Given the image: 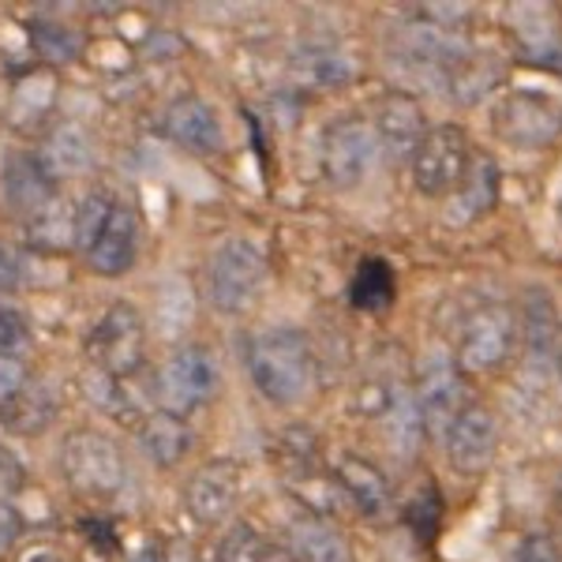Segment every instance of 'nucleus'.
Wrapping results in <instances>:
<instances>
[{"instance_id":"6e6552de","label":"nucleus","mask_w":562,"mask_h":562,"mask_svg":"<svg viewBox=\"0 0 562 562\" xmlns=\"http://www.w3.org/2000/svg\"><path fill=\"white\" fill-rule=\"evenodd\" d=\"M65 476L83 495H113L124 484V458L113 439L98 431H76L65 442Z\"/></svg>"},{"instance_id":"2f4dec72","label":"nucleus","mask_w":562,"mask_h":562,"mask_svg":"<svg viewBox=\"0 0 562 562\" xmlns=\"http://www.w3.org/2000/svg\"><path fill=\"white\" fill-rule=\"evenodd\" d=\"M26 390V364L15 352H0V409Z\"/></svg>"},{"instance_id":"5701e85b","label":"nucleus","mask_w":562,"mask_h":562,"mask_svg":"<svg viewBox=\"0 0 562 562\" xmlns=\"http://www.w3.org/2000/svg\"><path fill=\"white\" fill-rule=\"evenodd\" d=\"M383 420H386V442L390 450L397 454H413L420 447V435H424V420H420V409H416V394L409 390H390L386 394V405H383Z\"/></svg>"},{"instance_id":"20e7f679","label":"nucleus","mask_w":562,"mask_h":562,"mask_svg":"<svg viewBox=\"0 0 562 562\" xmlns=\"http://www.w3.org/2000/svg\"><path fill=\"white\" fill-rule=\"evenodd\" d=\"M492 124L498 139L518 150H543L562 139V109L537 90H510L495 105Z\"/></svg>"},{"instance_id":"7ed1b4c3","label":"nucleus","mask_w":562,"mask_h":562,"mask_svg":"<svg viewBox=\"0 0 562 562\" xmlns=\"http://www.w3.org/2000/svg\"><path fill=\"white\" fill-rule=\"evenodd\" d=\"M262 274H267V259H262L259 244H251L248 237H229L206 267V296L217 312L237 315L256 301Z\"/></svg>"},{"instance_id":"f257e3e1","label":"nucleus","mask_w":562,"mask_h":562,"mask_svg":"<svg viewBox=\"0 0 562 562\" xmlns=\"http://www.w3.org/2000/svg\"><path fill=\"white\" fill-rule=\"evenodd\" d=\"M248 371L251 383L267 402L274 405H293L312 390L315 379V360L312 346L301 330L293 326H270L259 330L248 346Z\"/></svg>"},{"instance_id":"9b49d317","label":"nucleus","mask_w":562,"mask_h":562,"mask_svg":"<svg viewBox=\"0 0 562 562\" xmlns=\"http://www.w3.org/2000/svg\"><path fill=\"white\" fill-rule=\"evenodd\" d=\"M521 346L529 371L540 364V375H551L562 360V315L555 296L543 285H529L521 296Z\"/></svg>"},{"instance_id":"4468645a","label":"nucleus","mask_w":562,"mask_h":562,"mask_svg":"<svg viewBox=\"0 0 562 562\" xmlns=\"http://www.w3.org/2000/svg\"><path fill=\"white\" fill-rule=\"evenodd\" d=\"M416 409H420L424 431L447 435L454 416L465 409V394H461V371L450 360H431L420 371V386H416Z\"/></svg>"},{"instance_id":"4be33fe9","label":"nucleus","mask_w":562,"mask_h":562,"mask_svg":"<svg viewBox=\"0 0 562 562\" xmlns=\"http://www.w3.org/2000/svg\"><path fill=\"white\" fill-rule=\"evenodd\" d=\"M139 439L158 465H177V461L188 454V447H192V431H188V424L180 420V416L166 413V409L150 413L147 420H143Z\"/></svg>"},{"instance_id":"ddd939ff","label":"nucleus","mask_w":562,"mask_h":562,"mask_svg":"<svg viewBox=\"0 0 562 562\" xmlns=\"http://www.w3.org/2000/svg\"><path fill=\"white\" fill-rule=\"evenodd\" d=\"M371 128H375L386 158L402 166V161H413V154L420 150L424 135H428V116H424V109L413 94H390L379 105V116Z\"/></svg>"},{"instance_id":"c756f323","label":"nucleus","mask_w":562,"mask_h":562,"mask_svg":"<svg viewBox=\"0 0 562 562\" xmlns=\"http://www.w3.org/2000/svg\"><path fill=\"white\" fill-rule=\"evenodd\" d=\"M87 394L102 413H113V416H121V420H132V413H128L132 397H128V390H124V379H113V375H105V371H94V375L87 379Z\"/></svg>"},{"instance_id":"bb28decb","label":"nucleus","mask_w":562,"mask_h":562,"mask_svg":"<svg viewBox=\"0 0 562 562\" xmlns=\"http://www.w3.org/2000/svg\"><path fill=\"white\" fill-rule=\"evenodd\" d=\"M296 71H301V79L315 87H338L352 79V65L346 57H341L338 49H326V45H312V49H301V57H296Z\"/></svg>"},{"instance_id":"a878e982","label":"nucleus","mask_w":562,"mask_h":562,"mask_svg":"<svg viewBox=\"0 0 562 562\" xmlns=\"http://www.w3.org/2000/svg\"><path fill=\"white\" fill-rule=\"evenodd\" d=\"M109 214H113V199L105 192H90L79 199L76 214H71V248H79L83 256H90V248L102 237Z\"/></svg>"},{"instance_id":"c9c22d12","label":"nucleus","mask_w":562,"mask_h":562,"mask_svg":"<svg viewBox=\"0 0 562 562\" xmlns=\"http://www.w3.org/2000/svg\"><path fill=\"white\" fill-rule=\"evenodd\" d=\"M20 285V259L0 244V289H15Z\"/></svg>"},{"instance_id":"aec40b11","label":"nucleus","mask_w":562,"mask_h":562,"mask_svg":"<svg viewBox=\"0 0 562 562\" xmlns=\"http://www.w3.org/2000/svg\"><path fill=\"white\" fill-rule=\"evenodd\" d=\"M334 476H338V487L346 492L352 503H357L360 514H368V518H375V514L386 510L390 503V484L386 476L379 473L371 461L364 458H352L346 454L338 461V469H334Z\"/></svg>"},{"instance_id":"dca6fc26","label":"nucleus","mask_w":562,"mask_h":562,"mask_svg":"<svg viewBox=\"0 0 562 562\" xmlns=\"http://www.w3.org/2000/svg\"><path fill=\"white\" fill-rule=\"evenodd\" d=\"M0 192H4L8 211L42 214L53 203V177L45 173L34 154H12L0 173Z\"/></svg>"},{"instance_id":"f704fd0d","label":"nucleus","mask_w":562,"mask_h":562,"mask_svg":"<svg viewBox=\"0 0 562 562\" xmlns=\"http://www.w3.org/2000/svg\"><path fill=\"white\" fill-rule=\"evenodd\" d=\"M20 341H23V323H20V315H12L8 307H0V352L20 349Z\"/></svg>"},{"instance_id":"e433bc0d","label":"nucleus","mask_w":562,"mask_h":562,"mask_svg":"<svg viewBox=\"0 0 562 562\" xmlns=\"http://www.w3.org/2000/svg\"><path fill=\"white\" fill-rule=\"evenodd\" d=\"M135 562H166V555H161L158 548H147L143 555H135Z\"/></svg>"},{"instance_id":"72a5a7b5","label":"nucleus","mask_w":562,"mask_h":562,"mask_svg":"<svg viewBox=\"0 0 562 562\" xmlns=\"http://www.w3.org/2000/svg\"><path fill=\"white\" fill-rule=\"evenodd\" d=\"M20 525H23L20 510H15L12 503H4V498H0V555H4V551L15 543V537H20Z\"/></svg>"},{"instance_id":"cd10ccee","label":"nucleus","mask_w":562,"mask_h":562,"mask_svg":"<svg viewBox=\"0 0 562 562\" xmlns=\"http://www.w3.org/2000/svg\"><path fill=\"white\" fill-rule=\"evenodd\" d=\"M217 562H293V559L281 555L278 548H270L251 525H233L229 537L217 548Z\"/></svg>"},{"instance_id":"7c9ffc66","label":"nucleus","mask_w":562,"mask_h":562,"mask_svg":"<svg viewBox=\"0 0 562 562\" xmlns=\"http://www.w3.org/2000/svg\"><path fill=\"white\" fill-rule=\"evenodd\" d=\"M31 34H34V45H38L49 60H71L79 53V34L60 23H34Z\"/></svg>"},{"instance_id":"f3484780","label":"nucleus","mask_w":562,"mask_h":562,"mask_svg":"<svg viewBox=\"0 0 562 562\" xmlns=\"http://www.w3.org/2000/svg\"><path fill=\"white\" fill-rule=\"evenodd\" d=\"M166 135L192 154H214L222 147V124L217 113L199 98H180L166 113Z\"/></svg>"},{"instance_id":"b1692460","label":"nucleus","mask_w":562,"mask_h":562,"mask_svg":"<svg viewBox=\"0 0 562 562\" xmlns=\"http://www.w3.org/2000/svg\"><path fill=\"white\" fill-rule=\"evenodd\" d=\"M495 199H498V169L487 154H476V158H469L465 180L458 188V203L465 217H480L492 211Z\"/></svg>"},{"instance_id":"6ab92c4d","label":"nucleus","mask_w":562,"mask_h":562,"mask_svg":"<svg viewBox=\"0 0 562 562\" xmlns=\"http://www.w3.org/2000/svg\"><path fill=\"white\" fill-rule=\"evenodd\" d=\"M289 559L293 562H352L346 537L323 518L296 521L289 529Z\"/></svg>"},{"instance_id":"9d476101","label":"nucleus","mask_w":562,"mask_h":562,"mask_svg":"<svg viewBox=\"0 0 562 562\" xmlns=\"http://www.w3.org/2000/svg\"><path fill=\"white\" fill-rule=\"evenodd\" d=\"M87 352L94 357L98 371L113 379H128L143 364V323L128 304H113L98 330L90 334Z\"/></svg>"},{"instance_id":"393cba45","label":"nucleus","mask_w":562,"mask_h":562,"mask_svg":"<svg viewBox=\"0 0 562 562\" xmlns=\"http://www.w3.org/2000/svg\"><path fill=\"white\" fill-rule=\"evenodd\" d=\"M4 424L12 431H20V435H31V431H42L45 424L53 420V397H49V390L45 386H31L26 383V390L20 397H15V402H8L4 409Z\"/></svg>"},{"instance_id":"39448f33","label":"nucleus","mask_w":562,"mask_h":562,"mask_svg":"<svg viewBox=\"0 0 562 562\" xmlns=\"http://www.w3.org/2000/svg\"><path fill=\"white\" fill-rule=\"evenodd\" d=\"M413 169V188L420 195H450L461 188L465 180V169H469V143H465V132L458 124H439L424 135L420 150L413 154L409 161Z\"/></svg>"},{"instance_id":"f8f14e48","label":"nucleus","mask_w":562,"mask_h":562,"mask_svg":"<svg viewBox=\"0 0 562 562\" xmlns=\"http://www.w3.org/2000/svg\"><path fill=\"white\" fill-rule=\"evenodd\" d=\"M240 484H244V473L237 461H211V465H203L188 480V487H184L188 514H192L199 525L225 521L240 498Z\"/></svg>"},{"instance_id":"423d86ee","label":"nucleus","mask_w":562,"mask_h":562,"mask_svg":"<svg viewBox=\"0 0 562 562\" xmlns=\"http://www.w3.org/2000/svg\"><path fill=\"white\" fill-rule=\"evenodd\" d=\"M217 390V364L203 346H184L166 360L158 375V405L173 416H192Z\"/></svg>"},{"instance_id":"0eeeda50","label":"nucleus","mask_w":562,"mask_h":562,"mask_svg":"<svg viewBox=\"0 0 562 562\" xmlns=\"http://www.w3.org/2000/svg\"><path fill=\"white\" fill-rule=\"evenodd\" d=\"M379 135L368 121H338L323 139V173L338 188H357L379 166Z\"/></svg>"},{"instance_id":"412c9836","label":"nucleus","mask_w":562,"mask_h":562,"mask_svg":"<svg viewBox=\"0 0 562 562\" xmlns=\"http://www.w3.org/2000/svg\"><path fill=\"white\" fill-rule=\"evenodd\" d=\"M397 296V278H394V267L386 259H364L352 274V285H349V304L357 312H368V315H379L394 304Z\"/></svg>"},{"instance_id":"2eb2a0df","label":"nucleus","mask_w":562,"mask_h":562,"mask_svg":"<svg viewBox=\"0 0 562 562\" xmlns=\"http://www.w3.org/2000/svg\"><path fill=\"white\" fill-rule=\"evenodd\" d=\"M135 244H139V214L124 203H113V214H109L102 237H98V244L87 256L90 270L105 278L124 274L135 259Z\"/></svg>"},{"instance_id":"473e14b6","label":"nucleus","mask_w":562,"mask_h":562,"mask_svg":"<svg viewBox=\"0 0 562 562\" xmlns=\"http://www.w3.org/2000/svg\"><path fill=\"white\" fill-rule=\"evenodd\" d=\"M518 562H562V543L551 532H529L518 543Z\"/></svg>"},{"instance_id":"c85d7f7f","label":"nucleus","mask_w":562,"mask_h":562,"mask_svg":"<svg viewBox=\"0 0 562 562\" xmlns=\"http://www.w3.org/2000/svg\"><path fill=\"white\" fill-rule=\"evenodd\" d=\"M405 525L416 532L420 543H431L439 537V525H442V498L435 492V484H424L409 503H405Z\"/></svg>"},{"instance_id":"a211bd4d","label":"nucleus","mask_w":562,"mask_h":562,"mask_svg":"<svg viewBox=\"0 0 562 562\" xmlns=\"http://www.w3.org/2000/svg\"><path fill=\"white\" fill-rule=\"evenodd\" d=\"M38 161L53 180L79 177L94 166V139H90V132L79 128V124H60V128L45 139Z\"/></svg>"},{"instance_id":"1a4fd4ad","label":"nucleus","mask_w":562,"mask_h":562,"mask_svg":"<svg viewBox=\"0 0 562 562\" xmlns=\"http://www.w3.org/2000/svg\"><path fill=\"white\" fill-rule=\"evenodd\" d=\"M447 461L458 476H480L495 461L498 450V420L487 405L465 402V409L454 416V424L442 435Z\"/></svg>"},{"instance_id":"4c0bfd02","label":"nucleus","mask_w":562,"mask_h":562,"mask_svg":"<svg viewBox=\"0 0 562 562\" xmlns=\"http://www.w3.org/2000/svg\"><path fill=\"white\" fill-rule=\"evenodd\" d=\"M559 214H562V203H559Z\"/></svg>"},{"instance_id":"58836bf2","label":"nucleus","mask_w":562,"mask_h":562,"mask_svg":"<svg viewBox=\"0 0 562 562\" xmlns=\"http://www.w3.org/2000/svg\"><path fill=\"white\" fill-rule=\"evenodd\" d=\"M559 371H562V360H559Z\"/></svg>"},{"instance_id":"f03ea898","label":"nucleus","mask_w":562,"mask_h":562,"mask_svg":"<svg viewBox=\"0 0 562 562\" xmlns=\"http://www.w3.org/2000/svg\"><path fill=\"white\" fill-rule=\"evenodd\" d=\"M518 341H521L518 315L506 304H484L461 326L454 364L461 375H487V371H498L510 360Z\"/></svg>"}]
</instances>
